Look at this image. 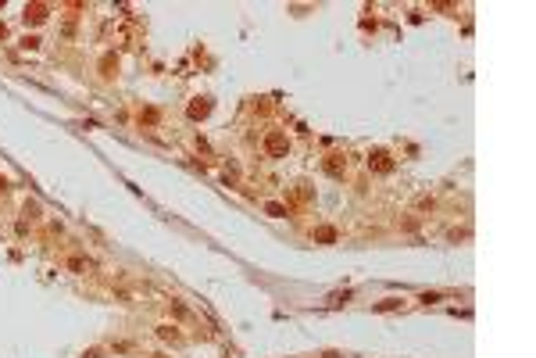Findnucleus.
I'll return each mask as SVG.
<instances>
[{"label":"nucleus","instance_id":"nucleus-1","mask_svg":"<svg viewBox=\"0 0 536 358\" xmlns=\"http://www.w3.org/2000/svg\"><path fill=\"white\" fill-rule=\"evenodd\" d=\"M265 151H268L272 158H283V154L289 151V140H286V133H279V129H272L268 136H265Z\"/></svg>","mask_w":536,"mask_h":358},{"label":"nucleus","instance_id":"nucleus-2","mask_svg":"<svg viewBox=\"0 0 536 358\" xmlns=\"http://www.w3.org/2000/svg\"><path fill=\"white\" fill-rule=\"evenodd\" d=\"M369 169H375V172L386 176V172H393V158H390L386 151H372V154H369Z\"/></svg>","mask_w":536,"mask_h":358},{"label":"nucleus","instance_id":"nucleus-3","mask_svg":"<svg viewBox=\"0 0 536 358\" xmlns=\"http://www.w3.org/2000/svg\"><path fill=\"white\" fill-rule=\"evenodd\" d=\"M47 11H50L47 4H29V7H25V22H33V25H40L43 18H47Z\"/></svg>","mask_w":536,"mask_h":358},{"label":"nucleus","instance_id":"nucleus-4","mask_svg":"<svg viewBox=\"0 0 536 358\" xmlns=\"http://www.w3.org/2000/svg\"><path fill=\"white\" fill-rule=\"evenodd\" d=\"M207 115H211V100L207 97H197L190 104V118H207Z\"/></svg>","mask_w":536,"mask_h":358},{"label":"nucleus","instance_id":"nucleus-5","mask_svg":"<svg viewBox=\"0 0 536 358\" xmlns=\"http://www.w3.org/2000/svg\"><path fill=\"white\" fill-rule=\"evenodd\" d=\"M343 169H347V158L343 154H329L326 158V172L329 176H343Z\"/></svg>","mask_w":536,"mask_h":358},{"label":"nucleus","instance_id":"nucleus-6","mask_svg":"<svg viewBox=\"0 0 536 358\" xmlns=\"http://www.w3.org/2000/svg\"><path fill=\"white\" fill-rule=\"evenodd\" d=\"M158 337H161V340H168V344H179V340H182L175 326H158Z\"/></svg>","mask_w":536,"mask_h":358},{"label":"nucleus","instance_id":"nucleus-7","mask_svg":"<svg viewBox=\"0 0 536 358\" xmlns=\"http://www.w3.org/2000/svg\"><path fill=\"white\" fill-rule=\"evenodd\" d=\"M315 240H318V244H332V240H336V229H332V226H318V229H315Z\"/></svg>","mask_w":536,"mask_h":358},{"label":"nucleus","instance_id":"nucleus-8","mask_svg":"<svg viewBox=\"0 0 536 358\" xmlns=\"http://www.w3.org/2000/svg\"><path fill=\"white\" fill-rule=\"evenodd\" d=\"M265 212H268V215H275V219H286V204H275V201H268V204H265Z\"/></svg>","mask_w":536,"mask_h":358},{"label":"nucleus","instance_id":"nucleus-9","mask_svg":"<svg viewBox=\"0 0 536 358\" xmlns=\"http://www.w3.org/2000/svg\"><path fill=\"white\" fill-rule=\"evenodd\" d=\"M397 305H401L397 297H386V301H379V305H375V312H393Z\"/></svg>","mask_w":536,"mask_h":358},{"label":"nucleus","instance_id":"nucleus-10","mask_svg":"<svg viewBox=\"0 0 536 358\" xmlns=\"http://www.w3.org/2000/svg\"><path fill=\"white\" fill-rule=\"evenodd\" d=\"M82 358H104V351H100V348H89V351H86Z\"/></svg>","mask_w":536,"mask_h":358}]
</instances>
